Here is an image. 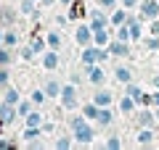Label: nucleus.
Wrapping results in <instances>:
<instances>
[{
	"instance_id": "f257e3e1",
	"label": "nucleus",
	"mask_w": 159,
	"mask_h": 150,
	"mask_svg": "<svg viewBox=\"0 0 159 150\" xmlns=\"http://www.w3.org/2000/svg\"><path fill=\"white\" fill-rule=\"evenodd\" d=\"M77 95H80L77 84H72V82H69V84H64V87H61L58 103H61V108H64V111H69V113H72L74 108H80V98H77Z\"/></svg>"
},
{
	"instance_id": "f03ea898",
	"label": "nucleus",
	"mask_w": 159,
	"mask_h": 150,
	"mask_svg": "<svg viewBox=\"0 0 159 150\" xmlns=\"http://www.w3.org/2000/svg\"><path fill=\"white\" fill-rule=\"evenodd\" d=\"M72 137H74V142H77V145H85V148H90L93 140H96V129H93V124L88 121V124H82L80 129H74Z\"/></svg>"
},
{
	"instance_id": "7ed1b4c3",
	"label": "nucleus",
	"mask_w": 159,
	"mask_h": 150,
	"mask_svg": "<svg viewBox=\"0 0 159 150\" xmlns=\"http://www.w3.org/2000/svg\"><path fill=\"white\" fill-rule=\"evenodd\" d=\"M85 79L93 87H103L106 84V71L101 69V63H90V66H85Z\"/></svg>"
},
{
	"instance_id": "20e7f679",
	"label": "nucleus",
	"mask_w": 159,
	"mask_h": 150,
	"mask_svg": "<svg viewBox=\"0 0 159 150\" xmlns=\"http://www.w3.org/2000/svg\"><path fill=\"white\" fill-rule=\"evenodd\" d=\"M135 142L143 145V148H151V145H157V129H151V127H138V132H135Z\"/></svg>"
},
{
	"instance_id": "39448f33",
	"label": "nucleus",
	"mask_w": 159,
	"mask_h": 150,
	"mask_svg": "<svg viewBox=\"0 0 159 150\" xmlns=\"http://www.w3.org/2000/svg\"><path fill=\"white\" fill-rule=\"evenodd\" d=\"M16 119H19L16 106H8L6 100H3V103H0V129H3V127H11Z\"/></svg>"
},
{
	"instance_id": "423d86ee",
	"label": "nucleus",
	"mask_w": 159,
	"mask_h": 150,
	"mask_svg": "<svg viewBox=\"0 0 159 150\" xmlns=\"http://www.w3.org/2000/svg\"><path fill=\"white\" fill-rule=\"evenodd\" d=\"M88 19H90L88 24H90V29H93V32H96V29H106V27H111V24H109V16L103 13V8H101V6H98L96 11H90V13H88Z\"/></svg>"
},
{
	"instance_id": "0eeeda50",
	"label": "nucleus",
	"mask_w": 159,
	"mask_h": 150,
	"mask_svg": "<svg viewBox=\"0 0 159 150\" xmlns=\"http://www.w3.org/2000/svg\"><path fill=\"white\" fill-rule=\"evenodd\" d=\"M74 42H77L80 48L93 45V29H90V24H77V29H74Z\"/></svg>"
},
{
	"instance_id": "6e6552de",
	"label": "nucleus",
	"mask_w": 159,
	"mask_h": 150,
	"mask_svg": "<svg viewBox=\"0 0 159 150\" xmlns=\"http://www.w3.org/2000/svg\"><path fill=\"white\" fill-rule=\"evenodd\" d=\"M138 11H141V16L146 19V21H151V19H159V0H141Z\"/></svg>"
},
{
	"instance_id": "1a4fd4ad",
	"label": "nucleus",
	"mask_w": 159,
	"mask_h": 150,
	"mask_svg": "<svg viewBox=\"0 0 159 150\" xmlns=\"http://www.w3.org/2000/svg\"><path fill=\"white\" fill-rule=\"evenodd\" d=\"M109 53H111V58H130V42H119V40H111V42L106 45Z\"/></svg>"
},
{
	"instance_id": "9d476101",
	"label": "nucleus",
	"mask_w": 159,
	"mask_h": 150,
	"mask_svg": "<svg viewBox=\"0 0 159 150\" xmlns=\"http://www.w3.org/2000/svg\"><path fill=\"white\" fill-rule=\"evenodd\" d=\"M135 121H138V127H151V129L159 127L154 111H148V108H143V106H141V111H135Z\"/></svg>"
},
{
	"instance_id": "9b49d317",
	"label": "nucleus",
	"mask_w": 159,
	"mask_h": 150,
	"mask_svg": "<svg viewBox=\"0 0 159 150\" xmlns=\"http://www.w3.org/2000/svg\"><path fill=\"white\" fill-rule=\"evenodd\" d=\"M19 16H21V13H19L13 6H3L0 8V24H3V27H13V24L19 21Z\"/></svg>"
},
{
	"instance_id": "f8f14e48",
	"label": "nucleus",
	"mask_w": 159,
	"mask_h": 150,
	"mask_svg": "<svg viewBox=\"0 0 159 150\" xmlns=\"http://www.w3.org/2000/svg\"><path fill=\"white\" fill-rule=\"evenodd\" d=\"M58 63H61V58H58V50L48 48L45 53H43V69H45V71H56Z\"/></svg>"
},
{
	"instance_id": "ddd939ff",
	"label": "nucleus",
	"mask_w": 159,
	"mask_h": 150,
	"mask_svg": "<svg viewBox=\"0 0 159 150\" xmlns=\"http://www.w3.org/2000/svg\"><path fill=\"white\" fill-rule=\"evenodd\" d=\"M19 13H21V16H29L32 21L40 19V11H37V3H34V0H19Z\"/></svg>"
},
{
	"instance_id": "4468645a",
	"label": "nucleus",
	"mask_w": 159,
	"mask_h": 150,
	"mask_svg": "<svg viewBox=\"0 0 159 150\" xmlns=\"http://www.w3.org/2000/svg\"><path fill=\"white\" fill-rule=\"evenodd\" d=\"M80 61H82V66L98 63V45H85V48H82V53H80Z\"/></svg>"
},
{
	"instance_id": "2eb2a0df",
	"label": "nucleus",
	"mask_w": 159,
	"mask_h": 150,
	"mask_svg": "<svg viewBox=\"0 0 159 150\" xmlns=\"http://www.w3.org/2000/svg\"><path fill=\"white\" fill-rule=\"evenodd\" d=\"M127 16H130V11H127L125 6H119V8H114V11L109 13V24H111V27H122V24H127Z\"/></svg>"
},
{
	"instance_id": "dca6fc26",
	"label": "nucleus",
	"mask_w": 159,
	"mask_h": 150,
	"mask_svg": "<svg viewBox=\"0 0 159 150\" xmlns=\"http://www.w3.org/2000/svg\"><path fill=\"white\" fill-rule=\"evenodd\" d=\"M111 40H114V32H109V27H106V29H96V32H93V45H98V48H106Z\"/></svg>"
},
{
	"instance_id": "f3484780",
	"label": "nucleus",
	"mask_w": 159,
	"mask_h": 150,
	"mask_svg": "<svg viewBox=\"0 0 159 150\" xmlns=\"http://www.w3.org/2000/svg\"><path fill=\"white\" fill-rule=\"evenodd\" d=\"M93 103H96L98 108H109L114 103V92H109V90H98V92L93 95Z\"/></svg>"
},
{
	"instance_id": "a211bd4d",
	"label": "nucleus",
	"mask_w": 159,
	"mask_h": 150,
	"mask_svg": "<svg viewBox=\"0 0 159 150\" xmlns=\"http://www.w3.org/2000/svg\"><path fill=\"white\" fill-rule=\"evenodd\" d=\"M96 124H98L101 129H109V127L114 124V111H111V106H109V108H101V111H98Z\"/></svg>"
},
{
	"instance_id": "6ab92c4d",
	"label": "nucleus",
	"mask_w": 159,
	"mask_h": 150,
	"mask_svg": "<svg viewBox=\"0 0 159 150\" xmlns=\"http://www.w3.org/2000/svg\"><path fill=\"white\" fill-rule=\"evenodd\" d=\"M133 69L130 66H114V79H117L119 84H127V82H133Z\"/></svg>"
},
{
	"instance_id": "aec40b11",
	"label": "nucleus",
	"mask_w": 159,
	"mask_h": 150,
	"mask_svg": "<svg viewBox=\"0 0 159 150\" xmlns=\"http://www.w3.org/2000/svg\"><path fill=\"white\" fill-rule=\"evenodd\" d=\"M40 137H43V127H27L21 132V145H29V142H34Z\"/></svg>"
},
{
	"instance_id": "412c9836",
	"label": "nucleus",
	"mask_w": 159,
	"mask_h": 150,
	"mask_svg": "<svg viewBox=\"0 0 159 150\" xmlns=\"http://www.w3.org/2000/svg\"><path fill=\"white\" fill-rule=\"evenodd\" d=\"M135 108H138V103L130 98V95H122V98H119V113L130 116V113H135Z\"/></svg>"
},
{
	"instance_id": "4be33fe9",
	"label": "nucleus",
	"mask_w": 159,
	"mask_h": 150,
	"mask_svg": "<svg viewBox=\"0 0 159 150\" xmlns=\"http://www.w3.org/2000/svg\"><path fill=\"white\" fill-rule=\"evenodd\" d=\"M80 111L85 113V119H88V121H96V119H98V111H101V108H98L96 103H93V100H88V103H82V108H80Z\"/></svg>"
},
{
	"instance_id": "5701e85b",
	"label": "nucleus",
	"mask_w": 159,
	"mask_h": 150,
	"mask_svg": "<svg viewBox=\"0 0 159 150\" xmlns=\"http://www.w3.org/2000/svg\"><path fill=\"white\" fill-rule=\"evenodd\" d=\"M3 100H6L8 106H16L19 100H21V95H19L16 87H11V84H8V87H3Z\"/></svg>"
},
{
	"instance_id": "b1692460",
	"label": "nucleus",
	"mask_w": 159,
	"mask_h": 150,
	"mask_svg": "<svg viewBox=\"0 0 159 150\" xmlns=\"http://www.w3.org/2000/svg\"><path fill=\"white\" fill-rule=\"evenodd\" d=\"M43 121H45V116H43L40 111H34V108L24 116V124H27V127H43Z\"/></svg>"
},
{
	"instance_id": "393cba45",
	"label": "nucleus",
	"mask_w": 159,
	"mask_h": 150,
	"mask_svg": "<svg viewBox=\"0 0 159 150\" xmlns=\"http://www.w3.org/2000/svg\"><path fill=\"white\" fill-rule=\"evenodd\" d=\"M61 87L64 84H58V79H48V82L43 84V90H45L48 98H58V95H61Z\"/></svg>"
},
{
	"instance_id": "a878e982",
	"label": "nucleus",
	"mask_w": 159,
	"mask_h": 150,
	"mask_svg": "<svg viewBox=\"0 0 159 150\" xmlns=\"http://www.w3.org/2000/svg\"><path fill=\"white\" fill-rule=\"evenodd\" d=\"M114 40H119V42H133V37H130V27H127V24H122V27H114Z\"/></svg>"
},
{
	"instance_id": "bb28decb",
	"label": "nucleus",
	"mask_w": 159,
	"mask_h": 150,
	"mask_svg": "<svg viewBox=\"0 0 159 150\" xmlns=\"http://www.w3.org/2000/svg\"><path fill=\"white\" fill-rule=\"evenodd\" d=\"M45 42H48V48L61 50V34H58V29H51V32L45 34Z\"/></svg>"
},
{
	"instance_id": "cd10ccee",
	"label": "nucleus",
	"mask_w": 159,
	"mask_h": 150,
	"mask_svg": "<svg viewBox=\"0 0 159 150\" xmlns=\"http://www.w3.org/2000/svg\"><path fill=\"white\" fill-rule=\"evenodd\" d=\"M66 124H69V129H72V132H74V129H80V127H82V124H88V119H85V113L80 111V113H72V116L66 119Z\"/></svg>"
},
{
	"instance_id": "c85d7f7f",
	"label": "nucleus",
	"mask_w": 159,
	"mask_h": 150,
	"mask_svg": "<svg viewBox=\"0 0 159 150\" xmlns=\"http://www.w3.org/2000/svg\"><path fill=\"white\" fill-rule=\"evenodd\" d=\"M125 95H130V98L135 100V103H141V98H143V90L138 87L135 82H127V84H125Z\"/></svg>"
},
{
	"instance_id": "c756f323",
	"label": "nucleus",
	"mask_w": 159,
	"mask_h": 150,
	"mask_svg": "<svg viewBox=\"0 0 159 150\" xmlns=\"http://www.w3.org/2000/svg\"><path fill=\"white\" fill-rule=\"evenodd\" d=\"M3 45H6V48H16V45H19V34H16V29H13V27H8V29H6Z\"/></svg>"
},
{
	"instance_id": "7c9ffc66",
	"label": "nucleus",
	"mask_w": 159,
	"mask_h": 150,
	"mask_svg": "<svg viewBox=\"0 0 159 150\" xmlns=\"http://www.w3.org/2000/svg\"><path fill=\"white\" fill-rule=\"evenodd\" d=\"M66 16H69V21H77V19H82V16H85V11H82V3H77V0H74L72 6H69V13H66Z\"/></svg>"
},
{
	"instance_id": "2f4dec72",
	"label": "nucleus",
	"mask_w": 159,
	"mask_h": 150,
	"mask_svg": "<svg viewBox=\"0 0 159 150\" xmlns=\"http://www.w3.org/2000/svg\"><path fill=\"white\" fill-rule=\"evenodd\" d=\"M11 61H13V48L0 45V66H11Z\"/></svg>"
},
{
	"instance_id": "473e14b6",
	"label": "nucleus",
	"mask_w": 159,
	"mask_h": 150,
	"mask_svg": "<svg viewBox=\"0 0 159 150\" xmlns=\"http://www.w3.org/2000/svg\"><path fill=\"white\" fill-rule=\"evenodd\" d=\"M29 98H32V103H34V106H43V103L48 100V95H45V90L40 87V90H32V92H29Z\"/></svg>"
},
{
	"instance_id": "72a5a7b5",
	"label": "nucleus",
	"mask_w": 159,
	"mask_h": 150,
	"mask_svg": "<svg viewBox=\"0 0 159 150\" xmlns=\"http://www.w3.org/2000/svg\"><path fill=\"white\" fill-rule=\"evenodd\" d=\"M32 106H34V103H32V98H29V100H19V103H16V111H19V116L24 119L29 111H32Z\"/></svg>"
},
{
	"instance_id": "f704fd0d",
	"label": "nucleus",
	"mask_w": 159,
	"mask_h": 150,
	"mask_svg": "<svg viewBox=\"0 0 159 150\" xmlns=\"http://www.w3.org/2000/svg\"><path fill=\"white\" fill-rule=\"evenodd\" d=\"M29 45H32V50H34V53H45V50H48L45 37H32V42H29Z\"/></svg>"
},
{
	"instance_id": "c9c22d12",
	"label": "nucleus",
	"mask_w": 159,
	"mask_h": 150,
	"mask_svg": "<svg viewBox=\"0 0 159 150\" xmlns=\"http://www.w3.org/2000/svg\"><path fill=\"white\" fill-rule=\"evenodd\" d=\"M72 145H74V140H72V137H58L56 142H53V148H56V150H69Z\"/></svg>"
},
{
	"instance_id": "e433bc0d",
	"label": "nucleus",
	"mask_w": 159,
	"mask_h": 150,
	"mask_svg": "<svg viewBox=\"0 0 159 150\" xmlns=\"http://www.w3.org/2000/svg\"><path fill=\"white\" fill-rule=\"evenodd\" d=\"M11 84V71L8 66H0V87H8Z\"/></svg>"
},
{
	"instance_id": "4c0bfd02",
	"label": "nucleus",
	"mask_w": 159,
	"mask_h": 150,
	"mask_svg": "<svg viewBox=\"0 0 159 150\" xmlns=\"http://www.w3.org/2000/svg\"><path fill=\"white\" fill-rule=\"evenodd\" d=\"M143 45H146V50H159V37H157V34H148Z\"/></svg>"
},
{
	"instance_id": "58836bf2",
	"label": "nucleus",
	"mask_w": 159,
	"mask_h": 150,
	"mask_svg": "<svg viewBox=\"0 0 159 150\" xmlns=\"http://www.w3.org/2000/svg\"><path fill=\"white\" fill-rule=\"evenodd\" d=\"M106 148H109V150H119V148H122V140H119L117 134H111V137L106 140Z\"/></svg>"
},
{
	"instance_id": "ea45409f",
	"label": "nucleus",
	"mask_w": 159,
	"mask_h": 150,
	"mask_svg": "<svg viewBox=\"0 0 159 150\" xmlns=\"http://www.w3.org/2000/svg\"><path fill=\"white\" fill-rule=\"evenodd\" d=\"M96 3L103 8V11H114V8L119 6V0H96Z\"/></svg>"
},
{
	"instance_id": "a19ab883",
	"label": "nucleus",
	"mask_w": 159,
	"mask_h": 150,
	"mask_svg": "<svg viewBox=\"0 0 159 150\" xmlns=\"http://www.w3.org/2000/svg\"><path fill=\"white\" fill-rule=\"evenodd\" d=\"M19 53H21V61H32V58L37 56V53H34V50H32V45H27V48H21V50H19Z\"/></svg>"
},
{
	"instance_id": "79ce46f5",
	"label": "nucleus",
	"mask_w": 159,
	"mask_h": 150,
	"mask_svg": "<svg viewBox=\"0 0 159 150\" xmlns=\"http://www.w3.org/2000/svg\"><path fill=\"white\" fill-rule=\"evenodd\" d=\"M119 6H125L127 11H133V8H138V6H141V0H119Z\"/></svg>"
},
{
	"instance_id": "37998d69",
	"label": "nucleus",
	"mask_w": 159,
	"mask_h": 150,
	"mask_svg": "<svg viewBox=\"0 0 159 150\" xmlns=\"http://www.w3.org/2000/svg\"><path fill=\"white\" fill-rule=\"evenodd\" d=\"M148 34H157V37H159V19H151V24H148Z\"/></svg>"
},
{
	"instance_id": "c03bdc74",
	"label": "nucleus",
	"mask_w": 159,
	"mask_h": 150,
	"mask_svg": "<svg viewBox=\"0 0 159 150\" xmlns=\"http://www.w3.org/2000/svg\"><path fill=\"white\" fill-rule=\"evenodd\" d=\"M53 129H56V124H53V121H43V132H45V134H51Z\"/></svg>"
},
{
	"instance_id": "a18cd8bd",
	"label": "nucleus",
	"mask_w": 159,
	"mask_h": 150,
	"mask_svg": "<svg viewBox=\"0 0 159 150\" xmlns=\"http://www.w3.org/2000/svg\"><path fill=\"white\" fill-rule=\"evenodd\" d=\"M16 148V142H8V140H0V150H11Z\"/></svg>"
},
{
	"instance_id": "49530a36",
	"label": "nucleus",
	"mask_w": 159,
	"mask_h": 150,
	"mask_svg": "<svg viewBox=\"0 0 159 150\" xmlns=\"http://www.w3.org/2000/svg\"><path fill=\"white\" fill-rule=\"evenodd\" d=\"M69 82H72V84H77V87H80V84H82V77H80V74H72V77H69Z\"/></svg>"
},
{
	"instance_id": "de8ad7c7",
	"label": "nucleus",
	"mask_w": 159,
	"mask_h": 150,
	"mask_svg": "<svg viewBox=\"0 0 159 150\" xmlns=\"http://www.w3.org/2000/svg\"><path fill=\"white\" fill-rule=\"evenodd\" d=\"M154 106H159V90H154V92H151V108Z\"/></svg>"
},
{
	"instance_id": "09e8293b",
	"label": "nucleus",
	"mask_w": 159,
	"mask_h": 150,
	"mask_svg": "<svg viewBox=\"0 0 159 150\" xmlns=\"http://www.w3.org/2000/svg\"><path fill=\"white\" fill-rule=\"evenodd\" d=\"M66 21H69V16H56V24H58V27H66Z\"/></svg>"
},
{
	"instance_id": "8fccbe9b",
	"label": "nucleus",
	"mask_w": 159,
	"mask_h": 150,
	"mask_svg": "<svg viewBox=\"0 0 159 150\" xmlns=\"http://www.w3.org/2000/svg\"><path fill=\"white\" fill-rule=\"evenodd\" d=\"M151 84H154V90H159V74H157V77L151 79Z\"/></svg>"
},
{
	"instance_id": "3c124183",
	"label": "nucleus",
	"mask_w": 159,
	"mask_h": 150,
	"mask_svg": "<svg viewBox=\"0 0 159 150\" xmlns=\"http://www.w3.org/2000/svg\"><path fill=\"white\" fill-rule=\"evenodd\" d=\"M58 3H61L64 8H69V6H72V3H74V0H58Z\"/></svg>"
},
{
	"instance_id": "603ef678",
	"label": "nucleus",
	"mask_w": 159,
	"mask_h": 150,
	"mask_svg": "<svg viewBox=\"0 0 159 150\" xmlns=\"http://www.w3.org/2000/svg\"><path fill=\"white\" fill-rule=\"evenodd\" d=\"M154 116H157V124H159V106H154Z\"/></svg>"
},
{
	"instance_id": "864d4df0",
	"label": "nucleus",
	"mask_w": 159,
	"mask_h": 150,
	"mask_svg": "<svg viewBox=\"0 0 159 150\" xmlns=\"http://www.w3.org/2000/svg\"><path fill=\"white\" fill-rule=\"evenodd\" d=\"M3 37H6V29H0V45H3Z\"/></svg>"
},
{
	"instance_id": "5fc2aeb1",
	"label": "nucleus",
	"mask_w": 159,
	"mask_h": 150,
	"mask_svg": "<svg viewBox=\"0 0 159 150\" xmlns=\"http://www.w3.org/2000/svg\"><path fill=\"white\" fill-rule=\"evenodd\" d=\"M157 66H159V58H157Z\"/></svg>"
},
{
	"instance_id": "6e6d98bb",
	"label": "nucleus",
	"mask_w": 159,
	"mask_h": 150,
	"mask_svg": "<svg viewBox=\"0 0 159 150\" xmlns=\"http://www.w3.org/2000/svg\"><path fill=\"white\" fill-rule=\"evenodd\" d=\"M34 3H40V0H34Z\"/></svg>"
}]
</instances>
